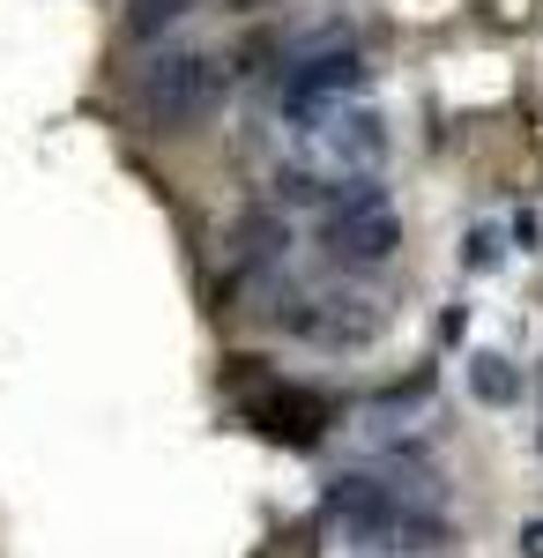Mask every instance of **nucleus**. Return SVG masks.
I'll return each mask as SVG.
<instances>
[{"instance_id":"f8f14e48","label":"nucleus","mask_w":543,"mask_h":558,"mask_svg":"<svg viewBox=\"0 0 543 558\" xmlns=\"http://www.w3.org/2000/svg\"><path fill=\"white\" fill-rule=\"evenodd\" d=\"M521 558H543V514L521 521Z\"/></svg>"},{"instance_id":"f03ea898","label":"nucleus","mask_w":543,"mask_h":558,"mask_svg":"<svg viewBox=\"0 0 543 558\" xmlns=\"http://www.w3.org/2000/svg\"><path fill=\"white\" fill-rule=\"evenodd\" d=\"M321 246H328L335 268H379V260H395L402 216H395L379 179H342L335 186V202L321 209Z\"/></svg>"},{"instance_id":"ddd939ff","label":"nucleus","mask_w":543,"mask_h":558,"mask_svg":"<svg viewBox=\"0 0 543 558\" xmlns=\"http://www.w3.org/2000/svg\"><path fill=\"white\" fill-rule=\"evenodd\" d=\"M514 239H521V246H536V239H543V216L521 209V216H514Z\"/></svg>"},{"instance_id":"0eeeda50","label":"nucleus","mask_w":543,"mask_h":558,"mask_svg":"<svg viewBox=\"0 0 543 558\" xmlns=\"http://www.w3.org/2000/svg\"><path fill=\"white\" fill-rule=\"evenodd\" d=\"M379 313L373 299H350V291H321V299H291V313H283V328L291 336H313V343H365V336H379Z\"/></svg>"},{"instance_id":"7ed1b4c3","label":"nucleus","mask_w":543,"mask_h":558,"mask_svg":"<svg viewBox=\"0 0 543 558\" xmlns=\"http://www.w3.org/2000/svg\"><path fill=\"white\" fill-rule=\"evenodd\" d=\"M134 105H142V120L157 134L202 128L224 105V60H209V52H157L142 68V83H134Z\"/></svg>"},{"instance_id":"1a4fd4ad","label":"nucleus","mask_w":543,"mask_h":558,"mask_svg":"<svg viewBox=\"0 0 543 558\" xmlns=\"http://www.w3.org/2000/svg\"><path fill=\"white\" fill-rule=\"evenodd\" d=\"M469 387H476V402H514L521 395V373L506 365L499 350H476L469 357Z\"/></svg>"},{"instance_id":"9b49d317","label":"nucleus","mask_w":543,"mask_h":558,"mask_svg":"<svg viewBox=\"0 0 543 558\" xmlns=\"http://www.w3.org/2000/svg\"><path fill=\"white\" fill-rule=\"evenodd\" d=\"M186 8H194V0H134V15H126V23L149 38V31H165L171 15H186Z\"/></svg>"},{"instance_id":"6e6552de","label":"nucleus","mask_w":543,"mask_h":558,"mask_svg":"<svg viewBox=\"0 0 543 558\" xmlns=\"http://www.w3.org/2000/svg\"><path fill=\"white\" fill-rule=\"evenodd\" d=\"M283 239H291L283 209L246 216V231H231V246H239V268H261V260H276V246H283Z\"/></svg>"},{"instance_id":"f257e3e1","label":"nucleus","mask_w":543,"mask_h":558,"mask_svg":"<svg viewBox=\"0 0 543 558\" xmlns=\"http://www.w3.org/2000/svg\"><path fill=\"white\" fill-rule=\"evenodd\" d=\"M321 514L328 529H342L350 544H373V551H447V514L418 499L410 484H387L373 470H350L321 492Z\"/></svg>"},{"instance_id":"9d476101","label":"nucleus","mask_w":543,"mask_h":558,"mask_svg":"<svg viewBox=\"0 0 543 558\" xmlns=\"http://www.w3.org/2000/svg\"><path fill=\"white\" fill-rule=\"evenodd\" d=\"M499 260H506V223L484 216V223H469V231H461V268H469V276H492Z\"/></svg>"},{"instance_id":"39448f33","label":"nucleus","mask_w":543,"mask_h":558,"mask_svg":"<svg viewBox=\"0 0 543 558\" xmlns=\"http://www.w3.org/2000/svg\"><path fill=\"white\" fill-rule=\"evenodd\" d=\"M239 417L253 432H268L276 447H321L328 439V402L313 387H283V380H253L239 395Z\"/></svg>"},{"instance_id":"20e7f679","label":"nucleus","mask_w":543,"mask_h":558,"mask_svg":"<svg viewBox=\"0 0 543 558\" xmlns=\"http://www.w3.org/2000/svg\"><path fill=\"white\" fill-rule=\"evenodd\" d=\"M365 83H373L365 52H342V45H335V52H305V60H291V75H283V120H291L298 134L321 128L328 112L358 105Z\"/></svg>"},{"instance_id":"423d86ee","label":"nucleus","mask_w":543,"mask_h":558,"mask_svg":"<svg viewBox=\"0 0 543 558\" xmlns=\"http://www.w3.org/2000/svg\"><path fill=\"white\" fill-rule=\"evenodd\" d=\"M305 142H313V157H321L328 172H342V179H373V165L387 157V128H379L373 105L328 112L321 128H305Z\"/></svg>"}]
</instances>
